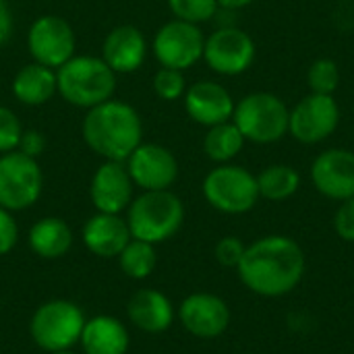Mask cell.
Returning <instances> with one entry per match:
<instances>
[{
	"label": "cell",
	"instance_id": "obj_29",
	"mask_svg": "<svg viewBox=\"0 0 354 354\" xmlns=\"http://www.w3.org/2000/svg\"><path fill=\"white\" fill-rule=\"evenodd\" d=\"M153 91L160 100L164 102H176L185 95L187 91V79L185 71L160 66L153 75Z\"/></svg>",
	"mask_w": 354,
	"mask_h": 354
},
{
	"label": "cell",
	"instance_id": "obj_9",
	"mask_svg": "<svg viewBox=\"0 0 354 354\" xmlns=\"http://www.w3.org/2000/svg\"><path fill=\"white\" fill-rule=\"evenodd\" d=\"M205 35L199 25L172 19L166 21L151 39V52L160 66L187 71L203 60Z\"/></svg>",
	"mask_w": 354,
	"mask_h": 354
},
{
	"label": "cell",
	"instance_id": "obj_23",
	"mask_svg": "<svg viewBox=\"0 0 354 354\" xmlns=\"http://www.w3.org/2000/svg\"><path fill=\"white\" fill-rule=\"evenodd\" d=\"M29 249L41 259H58L68 253L73 247V230L71 226L56 216H48L37 220L27 234Z\"/></svg>",
	"mask_w": 354,
	"mask_h": 354
},
{
	"label": "cell",
	"instance_id": "obj_7",
	"mask_svg": "<svg viewBox=\"0 0 354 354\" xmlns=\"http://www.w3.org/2000/svg\"><path fill=\"white\" fill-rule=\"evenodd\" d=\"M85 322V313L77 303L54 299L35 309L29 324V334L46 353L71 351L81 340Z\"/></svg>",
	"mask_w": 354,
	"mask_h": 354
},
{
	"label": "cell",
	"instance_id": "obj_13",
	"mask_svg": "<svg viewBox=\"0 0 354 354\" xmlns=\"http://www.w3.org/2000/svg\"><path fill=\"white\" fill-rule=\"evenodd\" d=\"M133 185L143 191H166L178 178L176 156L160 143H141L124 162Z\"/></svg>",
	"mask_w": 354,
	"mask_h": 354
},
{
	"label": "cell",
	"instance_id": "obj_38",
	"mask_svg": "<svg viewBox=\"0 0 354 354\" xmlns=\"http://www.w3.org/2000/svg\"><path fill=\"white\" fill-rule=\"evenodd\" d=\"M48 354H75L73 351H56V353H48Z\"/></svg>",
	"mask_w": 354,
	"mask_h": 354
},
{
	"label": "cell",
	"instance_id": "obj_30",
	"mask_svg": "<svg viewBox=\"0 0 354 354\" xmlns=\"http://www.w3.org/2000/svg\"><path fill=\"white\" fill-rule=\"evenodd\" d=\"M21 135H23V124L17 118V114L10 108L0 106V153L19 149Z\"/></svg>",
	"mask_w": 354,
	"mask_h": 354
},
{
	"label": "cell",
	"instance_id": "obj_18",
	"mask_svg": "<svg viewBox=\"0 0 354 354\" xmlns=\"http://www.w3.org/2000/svg\"><path fill=\"white\" fill-rule=\"evenodd\" d=\"M147 37L135 25H116L108 31L102 44V60L116 75H129L139 71L147 60Z\"/></svg>",
	"mask_w": 354,
	"mask_h": 354
},
{
	"label": "cell",
	"instance_id": "obj_31",
	"mask_svg": "<svg viewBox=\"0 0 354 354\" xmlns=\"http://www.w3.org/2000/svg\"><path fill=\"white\" fill-rule=\"evenodd\" d=\"M245 249L247 245L239 239V236H224L218 241L216 249H214V255H216V261L224 268H239L243 255H245Z\"/></svg>",
	"mask_w": 354,
	"mask_h": 354
},
{
	"label": "cell",
	"instance_id": "obj_17",
	"mask_svg": "<svg viewBox=\"0 0 354 354\" xmlns=\"http://www.w3.org/2000/svg\"><path fill=\"white\" fill-rule=\"evenodd\" d=\"M183 104H185L187 116L193 122L209 129L214 124L232 120L236 102L232 100L230 91L222 83L203 79L187 87L183 95Z\"/></svg>",
	"mask_w": 354,
	"mask_h": 354
},
{
	"label": "cell",
	"instance_id": "obj_10",
	"mask_svg": "<svg viewBox=\"0 0 354 354\" xmlns=\"http://www.w3.org/2000/svg\"><path fill=\"white\" fill-rule=\"evenodd\" d=\"M257 56L255 39L236 27H216L203 46V60L205 64L224 77H236L247 73Z\"/></svg>",
	"mask_w": 354,
	"mask_h": 354
},
{
	"label": "cell",
	"instance_id": "obj_1",
	"mask_svg": "<svg viewBox=\"0 0 354 354\" xmlns=\"http://www.w3.org/2000/svg\"><path fill=\"white\" fill-rule=\"evenodd\" d=\"M236 272L241 282L253 295L280 299L303 282L307 272V257L295 239L284 234H270L257 239L245 249Z\"/></svg>",
	"mask_w": 354,
	"mask_h": 354
},
{
	"label": "cell",
	"instance_id": "obj_24",
	"mask_svg": "<svg viewBox=\"0 0 354 354\" xmlns=\"http://www.w3.org/2000/svg\"><path fill=\"white\" fill-rule=\"evenodd\" d=\"M245 137L232 120L214 124L203 137V151L214 164H230L245 147Z\"/></svg>",
	"mask_w": 354,
	"mask_h": 354
},
{
	"label": "cell",
	"instance_id": "obj_28",
	"mask_svg": "<svg viewBox=\"0 0 354 354\" xmlns=\"http://www.w3.org/2000/svg\"><path fill=\"white\" fill-rule=\"evenodd\" d=\"M218 0H168V8L174 19L201 25L214 19L218 10Z\"/></svg>",
	"mask_w": 354,
	"mask_h": 354
},
{
	"label": "cell",
	"instance_id": "obj_36",
	"mask_svg": "<svg viewBox=\"0 0 354 354\" xmlns=\"http://www.w3.org/2000/svg\"><path fill=\"white\" fill-rule=\"evenodd\" d=\"M234 15H236L234 8L218 6V10H216V15H214L212 21H216L218 27H236L239 23H236V17H234Z\"/></svg>",
	"mask_w": 354,
	"mask_h": 354
},
{
	"label": "cell",
	"instance_id": "obj_20",
	"mask_svg": "<svg viewBox=\"0 0 354 354\" xmlns=\"http://www.w3.org/2000/svg\"><path fill=\"white\" fill-rule=\"evenodd\" d=\"M127 313L131 324L147 334H162L174 322V307L170 299L156 288L135 292L127 305Z\"/></svg>",
	"mask_w": 354,
	"mask_h": 354
},
{
	"label": "cell",
	"instance_id": "obj_15",
	"mask_svg": "<svg viewBox=\"0 0 354 354\" xmlns=\"http://www.w3.org/2000/svg\"><path fill=\"white\" fill-rule=\"evenodd\" d=\"M183 328L201 340L222 336L230 326V309L224 299L212 292H193L178 307Z\"/></svg>",
	"mask_w": 354,
	"mask_h": 354
},
{
	"label": "cell",
	"instance_id": "obj_37",
	"mask_svg": "<svg viewBox=\"0 0 354 354\" xmlns=\"http://www.w3.org/2000/svg\"><path fill=\"white\" fill-rule=\"evenodd\" d=\"M255 0H218L220 6H226V8H234V10H241L249 4H253Z\"/></svg>",
	"mask_w": 354,
	"mask_h": 354
},
{
	"label": "cell",
	"instance_id": "obj_27",
	"mask_svg": "<svg viewBox=\"0 0 354 354\" xmlns=\"http://www.w3.org/2000/svg\"><path fill=\"white\" fill-rule=\"evenodd\" d=\"M307 83L311 93H324L334 95L340 87V66L334 58L322 56L311 62L307 71Z\"/></svg>",
	"mask_w": 354,
	"mask_h": 354
},
{
	"label": "cell",
	"instance_id": "obj_12",
	"mask_svg": "<svg viewBox=\"0 0 354 354\" xmlns=\"http://www.w3.org/2000/svg\"><path fill=\"white\" fill-rule=\"evenodd\" d=\"M75 31L71 23L58 15L37 17L27 31V50L33 62H39L54 71L75 56Z\"/></svg>",
	"mask_w": 354,
	"mask_h": 354
},
{
	"label": "cell",
	"instance_id": "obj_14",
	"mask_svg": "<svg viewBox=\"0 0 354 354\" xmlns=\"http://www.w3.org/2000/svg\"><path fill=\"white\" fill-rule=\"evenodd\" d=\"M311 183L319 195L332 201L354 197V151L330 147L317 153L311 164Z\"/></svg>",
	"mask_w": 354,
	"mask_h": 354
},
{
	"label": "cell",
	"instance_id": "obj_2",
	"mask_svg": "<svg viewBox=\"0 0 354 354\" xmlns=\"http://www.w3.org/2000/svg\"><path fill=\"white\" fill-rule=\"evenodd\" d=\"M85 145L104 160L127 162L143 143V120L139 112L122 102L108 100L87 110L81 122Z\"/></svg>",
	"mask_w": 354,
	"mask_h": 354
},
{
	"label": "cell",
	"instance_id": "obj_25",
	"mask_svg": "<svg viewBox=\"0 0 354 354\" xmlns=\"http://www.w3.org/2000/svg\"><path fill=\"white\" fill-rule=\"evenodd\" d=\"M259 197L268 201H286L297 195L301 187V174L288 164H272L257 174Z\"/></svg>",
	"mask_w": 354,
	"mask_h": 354
},
{
	"label": "cell",
	"instance_id": "obj_6",
	"mask_svg": "<svg viewBox=\"0 0 354 354\" xmlns=\"http://www.w3.org/2000/svg\"><path fill=\"white\" fill-rule=\"evenodd\" d=\"M205 201L220 214L241 216L251 212L259 197L257 176L236 164H218L212 168L201 185Z\"/></svg>",
	"mask_w": 354,
	"mask_h": 354
},
{
	"label": "cell",
	"instance_id": "obj_19",
	"mask_svg": "<svg viewBox=\"0 0 354 354\" xmlns=\"http://www.w3.org/2000/svg\"><path fill=\"white\" fill-rule=\"evenodd\" d=\"M131 239L133 236L127 218H122L120 214L95 212L83 226V245L89 253L102 259L118 257Z\"/></svg>",
	"mask_w": 354,
	"mask_h": 354
},
{
	"label": "cell",
	"instance_id": "obj_22",
	"mask_svg": "<svg viewBox=\"0 0 354 354\" xmlns=\"http://www.w3.org/2000/svg\"><path fill=\"white\" fill-rule=\"evenodd\" d=\"M10 91L23 106H44L58 93L56 71L39 62H29L17 71L10 83Z\"/></svg>",
	"mask_w": 354,
	"mask_h": 354
},
{
	"label": "cell",
	"instance_id": "obj_33",
	"mask_svg": "<svg viewBox=\"0 0 354 354\" xmlns=\"http://www.w3.org/2000/svg\"><path fill=\"white\" fill-rule=\"evenodd\" d=\"M19 241V226L12 212L0 207V257L8 255Z\"/></svg>",
	"mask_w": 354,
	"mask_h": 354
},
{
	"label": "cell",
	"instance_id": "obj_40",
	"mask_svg": "<svg viewBox=\"0 0 354 354\" xmlns=\"http://www.w3.org/2000/svg\"><path fill=\"white\" fill-rule=\"evenodd\" d=\"M2 2H6V0H2Z\"/></svg>",
	"mask_w": 354,
	"mask_h": 354
},
{
	"label": "cell",
	"instance_id": "obj_34",
	"mask_svg": "<svg viewBox=\"0 0 354 354\" xmlns=\"http://www.w3.org/2000/svg\"><path fill=\"white\" fill-rule=\"evenodd\" d=\"M44 149H46V137L35 129H23V135L19 141V151L37 160V156H41Z\"/></svg>",
	"mask_w": 354,
	"mask_h": 354
},
{
	"label": "cell",
	"instance_id": "obj_21",
	"mask_svg": "<svg viewBox=\"0 0 354 354\" xmlns=\"http://www.w3.org/2000/svg\"><path fill=\"white\" fill-rule=\"evenodd\" d=\"M85 354H127L131 346L129 330L110 315H95L85 322L79 340Z\"/></svg>",
	"mask_w": 354,
	"mask_h": 354
},
{
	"label": "cell",
	"instance_id": "obj_39",
	"mask_svg": "<svg viewBox=\"0 0 354 354\" xmlns=\"http://www.w3.org/2000/svg\"><path fill=\"white\" fill-rule=\"evenodd\" d=\"M353 116H354V108H353Z\"/></svg>",
	"mask_w": 354,
	"mask_h": 354
},
{
	"label": "cell",
	"instance_id": "obj_16",
	"mask_svg": "<svg viewBox=\"0 0 354 354\" xmlns=\"http://www.w3.org/2000/svg\"><path fill=\"white\" fill-rule=\"evenodd\" d=\"M133 178L124 166V162H110L104 164L93 172L89 185V197L95 212L102 214H122L133 201Z\"/></svg>",
	"mask_w": 354,
	"mask_h": 354
},
{
	"label": "cell",
	"instance_id": "obj_4",
	"mask_svg": "<svg viewBox=\"0 0 354 354\" xmlns=\"http://www.w3.org/2000/svg\"><path fill=\"white\" fill-rule=\"evenodd\" d=\"M185 222V205L178 195L166 191H143L127 207L131 236L149 245L172 239Z\"/></svg>",
	"mask_w": 354,
	"mask_h": 354
},
{
	"label": "cell",
	"instance_id": "obj_26",
	"mask_svg": "<svg viewBox=\"0 0 354 354\" xmlns=\"http://www.w3.org/2000/svg\"><path fill=\"white\" fill-rule=\"evenodd\" d=\"M118 263H120V270H122V274L127 278L145 280L156 270V263H158L156 245H149L145 241L131 239L129 245L120 251Z\"/></svg>",
	"mask_w": 354,
	"mask_h": 354
},
{
	"label": "cell",
	"instance_id": "obj_8",
	"mask_svg": "<svg viewBox=\"0 0 354 354\" xmlns=\"http://www.w3.org/2000/svg\"><path fill=\"white\" fill-rule=\"evenodd\" d=\"M44 191V172L35 158L19 149L0 153V207L23 212L37 203Z\"/></svg>",
	"mask_w": 354,
	"mask_h": 354
},
{
	"label": "cell",
	"instance_id": "obj_32",
	"mask_svg": "<svg viewBox=\"0 0 354 354\" xmlns=\"http://www.w3.org/2000/svg\"><path fill=\"white\" fill-rule=\"evenodd\" d=\"M334 230L342 241L354 243V197L340 201V207L334 214Z\"/></svg>",
	"mask_w": 354,
	"mask_h": 354
},
{
	"label": "cell",
	"instance_id": "obj_5",
	"mask_svg": "<svg viewBox=\"0 0 354 354\" xmlns=\"http://www.w3.org/2000/svg\"><path fill=\"white\" fill-rule=\"evenodd\" d=\"M290 108L270 91H253L234 104L232 122L243 133L245 141L257 145L278 143L288 135Z\"/></svg>",
	"mask_w": 354,
	"mask_h": 354
},
{
	"label": "cell",
	"instance_id": "obj_11",
	"mask_svg": "<svg viewBox=\"0 0 354 354\" xmlns=\"http://www.w3.org/2000/svg\"><path fill=\"white\" fill-rule=\"evenodd\" d=\"M340 124V106L334 95L309 93L295 104L288 118V135L303 145L330 139Z\"/></svg>",
	"mask_w": 354,
	"mask_h": 354
},
{
	"label": "cell",
	"instance_id": "obj_35",
	"mask_svg": "<svg viewBox=\"0 0 354 354\" xmlns=\"http://www.w3.org/2000/svg\"><path fill=\"white\" fill-rule=\"evenodd\" d=\"M12 29H15L12 12H10V8H8V4L0 0V48L10 39Z\"/></svg>",
	"mask_w": 354,
	"mask_h": 354
},
{
	"label": "cell",
	"instance_id": "obj_3",
	"mask_svg": "<svg viewBox=\"0 0 354 354\" xmlns=\"http://www.w3.org/2000/svg\"><path fill=\"white\" fill-rule=\"evenodd\" d=\"M56 87L66 104L89 110L114 97L116 73L102 60V56L75 54L56 68Z\"/></svg>",
	"mask_w": 354,
	"mask_h": 354
}]
</instances>
